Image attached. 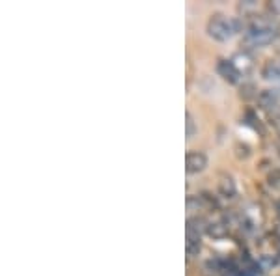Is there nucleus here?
<instances>
[{
	"mask_svg": "<svg viewBox=\"0 0 280 276\" xmlns=\"http://www.w3.org/2000/svg\"><path fill=\"white\" fill-rule=\"evenodd\" d=\"M280 36L279 26L273 21L267 19H256V21L249 22L243 30V45L249 49H256V47H265L277 39Z\"/></svg>",
	"mask_w": 280,
	"mask_h": 276,
	"instance_id": "obj_1",
	"label": "nucleus"
},
{
	"mask_svg": "<svg viewBox=\"0 0 280 276\" xmlns=\"http://www.w3.org/2000/svg\"><path fill=\"white\" fill-rule=\"evenodd\" d=\"M245 30V24L239 17H232L226 13H213L206 22V32L215 41H230L234 36Z\"/></svg>",
	"mask_w": 280,
	"mask_h": 276,
	"instance_id": "obj_2",
	"label": "nucleus"
},
{
	"mask_svg": "<svg viewBox=\"0 0 280 276\" xmlns=\"http://www.w3.org/2000/svg\"><path fill=\"white\" fill-rule=\"evenodd\" d=\"M208 230V226H202L200 218H189L187 220V257H194L198 256L200 248H202V232Z\"/></svg>",
	"mask_w": 280,
	"mask_h": 276,
	"instance_id": "obj_3",
	"label": "nucleus"
},
{
	"mask_svg": "<svg viewBox=\"0 0 280 276\" xmlns=\"http://www.w3.org/2000/svg\"><path fill=\"white\" fill-rule=\"evenodd\" d=\"M208 168V155L200 149H189L185 153V172L189 176L200 174Z\"/></svg>",
	"mask_w": 280,
	"mask_h": 276,
	"instance_id": "obj_4",
	"label": "nucleus"
},
{
	"mask_svg": "<svg viewBox=\"0 0 280 276\" xmlns=\"http://www.w3.org/2000/svg\"><path fill=\"white\" fill-rule=\"evenodd\" d=\"M217 73L226 80L230 84H237L241 82V79H243V73L239 71V67L234 64V60L232 58H222V60H218L217 62Z\"/></svg>",
	"mask_w": 280,
	"mask_h": 276,
	"instance_id": "obj_5",
	"label": "nucleus"
},
{
	"mask_svg": "<svg viewBox=\"0 0 280 276\" xmlns=\"http://www.w3.org/2000/svg\"><path fill=\"white\" fill-rule=\"evenodd\" d=\"M218 192H220L222 198H228V200L237 194V187H236V181L232 179V176H228V174L220 176V179H218Z\"/></svg>",
	"mask_w": 280,
	"mask_h": 276,
	"instance_id": "obj_6",
	"label": "nucleus"
},
{
	"mask_svg": "<svg viewBox=\"0 0 280 276\" xmlns=\"http://www.w3.org/2000/svg\"><path fill=\"white\" fill-rule=\"evenodd\" d=\"M261 75L267 80L280 82V60H267L261 67Z\"/></svg>",
	"mask_w": 280,
	"mask_h": 276,
	"instance_id": "obj_7",
	"label": "nucleus"
},
{
	"mask_svg": "<svg viewBox=\"0 0 280 276\" xmlns=\"http://www.w3.org/2000/svg\"><path fill=\"white\" fill-rule=\"evenodd\" d=\"M198 133V127H196V121H194V116L191 114V110L185 112V137L187 140L194 138V135Z\"/></svg>",
	"mask_w": 280,
	"mask_h": 276,
	"instance_id": "obj_8",
	"label": "nucleus"
},
{
	"mask_svg": "<svg viewBox=\"0 0 280 276\" xmlns=\"http://www.w3.org/2000/svg\"><path fill=\"white\" fill-rule=\"evenodd\" d=\"M279 257H280V248H279Z\"/></svg>",
	"mask_w": 280,
	"mask_h": 276,
	"instance_id": "obj_9",
	"label": "nucleus"
}]
</instances>
